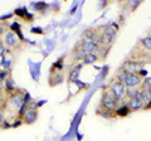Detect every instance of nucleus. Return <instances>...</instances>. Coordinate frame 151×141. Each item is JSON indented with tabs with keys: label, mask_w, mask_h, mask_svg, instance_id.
Listing matches in <instances>:
<instances>
[{
	"label": "nucleus",
	"mask_w": 151,
	"mask_h": 141,
	"mask_svg": "<svg viewBox=\"0 0 151 141\" xmlns=\"http://www.w3.org/2000/svg\"><path fill=\"white\" fill-rule=\"evenodd\" d=\"M97 60H98L97 54H94V53H89V54H86V55H84V58H83V63H84V64H93V63H96Z\"/></svg>",
	"instance_id": "13"
},
{
	"label": "nucleus",
	"mask_w": 151,
	"mask_h": 141,
	"mask_svg": "<svg viewBox=\"0 0 151 141\" xmlns=\"http://www.w3.org/2000/svg\"><path fill=\"white\" fill-rule=\"evenodd\" d=\"M4 42H5V45L9 47V48H17V47L20 44V39L18 38V35L13 32H8L5 34V38H4Z\"/></svg>",
	"instance_id": "5"
},
{
	"label": "nucleus",
	"mask_w": 151,
	"mask_h": 141,
	"mask_svg": "<svg viewBox=\"0 0 151 141\" xmlns=\"http://www.w3.org/2000/svg\"><path fill=\"white\" fill-rule=\"evenodd\" d=\"M117 101L119 100H117V98L113 96L110 91H105L102 93V97H101V101H100V107L113 112L116 110Z\"/></svg>",
	"instance_id": "1"
},
{
	"label": "nucleus",
	"mask_w": 151,
	"mask_h": 141,
	"mask_svg": "<svg viewBox=\"0 0 151 141\" xmlns=\"http://www.w3.org/2000/svg\"><path fill=\"white\" fill-rule=\"evenodd\" d=\"M5 90H6V91L15 90V84H14V82H13V79H12V78L5 79Z\"/></svg>",
	"instance_id": "22"
},
{
	"label": "nucleus",
	"mask_w": 151,
	"mask_h": 141,
	"mask_svg": "<svg viewBox=\"0 0 151 141\" xmlns=\"http://www.w3.org/2000/svg\"><path fill=\"white\" fill-rule=\"evenodd\" d=\"M129 72H127V70H125V69H120L119 70V72H117V74H116V79H117V81H120V82H122V83H124L125 82V79L127 78V76H129Z\"/></svg>",
	"instance_id": "17"
},
{
	"label": "nucleus",
	"mask_w": 151,
	"mask_h": 141,
	"mask_svg": "<svg viewBox=\"0 0 151 141\" xmlns=\"http://www.w3.org/2000/svg\"><path fill=\"white\" fill-rule=\"evenodd\" d=\"M131 112V110L129 109V106L122 105L120 109H116V115L117 116H127Z\"/></svg>",
	"instance_id": "16"
},
{
	"label": "nucleus",
	"mask_w": 151,
	"mask_h": 141,
	"mask_svg": "<svg viewBox=\"0 0 151 141\" xmlns=\"http://www.w3.org/2000/svg\"><path fill=\"white\" fill-rule=\"evenodd\" d=\"M73 59L74 60H83V58H84V55H86V53H84L83 50H81L78 48V47H76V49L73 50Z\"/></svg>",
	"instance_id": "15"
},
{
	"label": "nucleus",
	"mask_w": 151,
	"mask_h": 141,
	"mask_svg": "<svg viewBox=\"0 0 151 141\" xmlns=\"http://www.w3.org/2000/svg\"><path fill=\"white\" fill-rule=\"evenodd\" d=\"M3 88H4V82H3V79L0 78V93H1V91H3Z\"/></svg>",
	"instance_id": "26"
},
{
	"label": "nucleus",
	"mask_w": 151,
	"mask_h": 141,
	"mask_svg": "<svg viewBox=\"0 0 151 141\" xmlns=\"http://www.w3.org/2000/svg\"><path fill=\"white\" fill-rule=\"evenodd\" d=\"M3 122H4V114H3V111L0 110V126L3 125Z\"/></svg>",
	"instance_id": "24"
},
{
	"label": "nucleus",
	"mask_w": 151,
	"mask_h": 141,
	"mask_svg": "<svg viewBox=\"0 0 151 141\" xmlns=\"http://www.w3.org/2000/svg\"><path fill=\"white\" fill-rule=\"evenodd\" d=\"M127 106H129L131 111H139L144 107V102L139 97H135V98H130L129 102H127Z\"/></svg>",
	"instance_id": "9"
},
{
	"label": "nucleus",
	"mask_w": 151,
	"mask_h": 141,
	"mask_svg": "<svg viewBox=\"0 0 151 141\" xmlns=\"http://www.w3.org/2000/svg\"><path fill=\"white\" fill-rule=\"evenodd\" d=\"M84 38L86 40H91L93 43H96L100 45V42H101V37H102V33H98L97 30H92V29H88L83 33Z\"/></svg>",
	"instance_id": "7"
},
{
	"label": "nucleus",
	"mask_w": 151,
	"mask_h": 141,
	"mask_svg": "<svg viewBox=\"0 0 151 141\" xmlns=\"http://www.w3.org/2000/svg\"><path fill=\"white\" fill-rule=\"evenodd\" d=\"M141 87H142V90L151 91V77L145 78L144 81H142V83H141Z\"/></svg>",
	"instance_id": "21"
},
{
	"label": "nucleus",
	"mask_w": 151,
	"mask_h": 141,
	"mask_svg": "<svg viewBox=\"0 0 151 141\" xmlns=\"http://www.w3.org/2000/svg\"><path fill=\"white\" fill-rule=\"evenodd\" d=\"M140 43L145 49L151 50V35H147V37H145V38H142L140 40Z\"/></svg>",
	"instance_id": "20"
},
{
	"label": "nucleus",
	"mask_w": 151,
	"mask_h": 141,
	"mask_svg": "<svg viewBox=\"0 0 151 141\" xmlns=\"http://www.w3.org/2000/svg\"><path fill=\"white\" fill-rule=\"evenodd\" d=\"M77 47L81 50H83L86 54H89V53H94V54H96L98 48H100V45H98V44L93 43V42H91V40H86V39L82 40Z\"/></svg>",
	"instance_id": "4"
},
{
	"label": "nucleus",
	"mask_w": 151,
	"mask_h": 141,
	"mask_svg": "<svg viewBox=\"0 0 151 141\" xmlns=\"http://www.w3.org/2000/svg\"><path fill=\"white\" fill-rule=\"evenodd\" d=\"M108 49H110V48H107V47H101V45H100V48H98L97 53H96L97 57H98V59H105V58L107 57Z\"/></svg>",
	"instance_id": "18"
},
{
	"label": "nucleus",
	"mask_w": 151,
	"mask_h": 141,
	"mask_svg": "<svg viewBox=\"0 0 151 141\" xmlns=\"http://www.w3.org/2000/svg\"><path fill=\"white\" fill-rule=\"evenodd\" d=\"M141 83H142V78L139 73H130L127 78L125 79V87L126 88H135V87H139L141 86Z\"/></svg>",
	"instance_id": "3"
},
{
	"label": "nucleus",
	"mask_w": 151,
	"mask_h": 141,
	"mask_svg": "<svg viewBox=\"0 0 151 141\" xmlns=\"http://www.w3.org/2000/svg\"><path fill=\"white\" fill-rule=\"evenodd\" d=\"M1 107H4V98L0 95V110H1Z\"/></svg>",
	"instance_id": "25"
},
{
	"label": "nucleus",
	"mask_w": 151,
	"mask_h": 141,
	"mask_svg": "<svg viewBox=\"0 0 151 141\" xmlns=\"http://www.w3.org/2000/svg\"><path fill=\"white\" fill-rule=\"evenodd\" d=\"M139 93H140V90L137 87H135V88H126V93H125V96L129 98H135V97H139Z\"/></svg>",
	"instance_id": "14"
},
{
	"label": "nucleus",
	"mask_w": 151,
	"mask_h": 141,
	"mask_svg": "<svg viewBox=\"0 0 151 141\" xmlns=\"http://www.w3.org/2000/svg\"><path fill=\"white\" fill-rule=\"evenodd\" d=\"M24 122L28 125H32V124H34V122L37 121L38 119V112L35 110H28L25 111V114H24Z\"/></svg>",
	"instance_id": "10"
},
{
	"label": "nucleus",
	"mask_w": 151,
	"mask_h": 141,
	"mask_svg": "<svg viewBox=\"0 0 151 141\" xmlns=\"http://www.w3.org/2000/svg\"><path fill=\"white\" fill-rule=\"evenodd\" d=\"M108 91H110L113 96H115L117 100H120V98H122L125 96V93H126V87H125V84L120 82V81H113L111 84H110V88H108Z\"/></svg>",
	"instance_id": "2"
},
{
	"label": "nucleus",
	"mask_w": 151,
	"mask_h": 141,
	"mask_svg": "<svg viewBox=\"0 0 151 141\" xmlns=\"http://www.w3.org/2000/svg\"><path fill=\"white\" fill-rule=\"evenodd\" d=\"M102 34H105L107 37H110V38H115L116 34H117V27L115 24H111V25H108L105 28V30H103Z\"/></svg>",
	"instance_id": "11"
},
{
	"label": "nucleus",
	"mask_w": 151,
	"mask_h": 141,
	"mask_svg": "<svg viewBox=\"0 0 151 141\" xmlns=\"http://www.w3.org/2000/svg\"><path fill=\"white\" fill-rule=\"evenodd\" d=\"M3 33H4V27L0 24V34H3Z\"/></svg>",
	"instance_id": "27"
},
{
	"label": "nucleus",
	"mask_w": 151,
	"mask_h": 141,
	"mask_svg": "<svg viewBox=\"0 0 151 141\" xmlns=\"http://www.w3.org/2000/svg\"><path fill=\"white\" fill-rule=\"evenodd\" d=\"M10 105L14 107V109H20V107L24 106V101H23V96L19 95V93H13L10 96Z\"/></svg>",
	"instance_id": "8"
},
{
	"label": "nucleus",
	"mask_w": 151,
	"mask_h": 141,
	"mask_svg": "<svg viewBox=\"0 0 151 141\" xmlns=\"http://www.w3.org/2000/svg\"><path fill=\"white\" fill-rule=\"evenodd\" d=\"M4 53H5V47H4V43L0 42V57H3Z\"/></svg>",
	"instance_id": "23"
},
{
	"label": "nucleus",
	"mask_w": 151,
	"mask_h": 141,
	"mask_svg": "<svg viewBox=\"0 0 151 141\" xmlns=\"http://www.w3.org/2000/svg\"><path fill=\"white\" fill-rule=\"evenodd\" d=\"M141 63L139 62H135V60H127L122 64V69L127 70L129 73H139L141 70Z\"/></svg>",
	"instance_id": "6"
},
{
	"label": "nucleus",
	"mask_w": 151,
	"mask_h": 141,
	"mask_svg": "<svg viewBox=\"0 0 151 141\" xmlns=\"http://www.w3.org/2000/svg\"><path fill=\"white\" fill-rule=\"evenodd\" d=\"M139 98L144 102V105H145V103H149V102L151 101V91H147V90H140Z\"/></svg>",
	"instance_id": "12"
},
{
	"label": "nucleus",
	"mask_w": 151,
	"mask_h": 141,
	"mask_svg": "<svg viewBox=\"0 0 151 141\" xmlns=\"http://www.w3.org/2000/svg\"><path fill=\"white\" fill-rule=\"evenodd\" d=\"M96 114H97L98 116L105 117V119H110V117H112V112H111V111H108V110L102 109V107H98L97 111H96Z\"/></svg>",
	"instance_id": "19"
}]
</instances>
